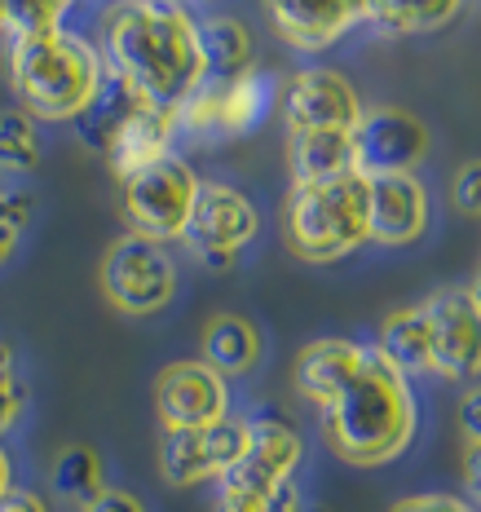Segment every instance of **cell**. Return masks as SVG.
Listing matches in <instances>:
<instances>
[{
	"label": "cell",
	"instance_id": "3957f363",
	"mask_svg": "<svg viewBox=\"0 0 481 512\" xmlns=\"http://www.w3.org/2000/svg\"><path fill=\"white\" fill-rule=\"evenodd\" d=\"M106 58L93 40L80 31L53 27V31H27L9 36V80L31 120H76V115L102 93L106 84Z\"/></svg>",
	"mask_w": 481,
	"mask_h": 512
},
{
	"label": "cell",
	"instance_id": "5bb4252c",
	"mask_svg": "<svg viewBox=\"0 0 481 512\" xmlns=\"http://www.w3.org/2000/svg\"><path fill=\"white\" fill-rule=\"evenodd\" d=\"M362 120V98L340 71L331 67H305L283 84V124L287 133L305 128H349Z\"/></svg>",
	"mask_w": 481,
	"mask_h": 512
},
{
	"label": "cell",
	"instance_id": "8fae6325",
	"mask_svg": "<svg viewBox=\"0 0 481 512\" xmlns=\"http://www.w3.org/2000/svg\"><path fill=\"white\" fill-rule=\"evenodd\" d=\"M433 332V376L451 384L481 380V305L468 287H437L424 301Z\"/></svg>",
	"mask_w": 481,
	"mask_h": 512
},
{
	"label": "cell",
	"instance_id": "277c9868",
	"mask_svg": "<svg viewBox=\"0 0 481 512\" xmlns=\"http://www.w3.org/2000/svg\"><path fill=\"white\" fill-rule=\"evenodd\" d=\"M283 239L301 261L331 265L371 243V177L358 168L327 181H301L283 204Z\"/></svg>",
	"mask_w": 481,
	"mask_h": 512
},
{
	"label": "cell",
	"instance_id": "e575fe53",
	"mask_svg": "<svg viewBox=\"0 0 481 512\" xmlns=\"http://www.w3.org/2000/svg\"><path fill=\"white\" fill-rule=\"evenodd\" d=\"M0 512H53V508H49V499L40 495V490L14 486V490H5V495H0Z\"/></svg>",
	"mask_w": 481,
	"mask_h": 512
},
{
	"label": "cell",
	"instance_id": "7a4b0ae2",
	"mask_svg": "<svg viewBox=\"0 0 481 512\" xmlns=\"http://www.w3.org/2000/svg\"><path fill=\"white\" fill-rule=\"evenodd\" d=\"M318 415H323L327 451L354 468H380L402 460L420 433V407H415L411 380L393 371L376 354V345H371L358 376Z\"/></svg>",
	"mask_w": 481,
	"mask_h": 512
},
{
	"label": "cell",
	"instance_id": "60d3db41",
	"mask_svg": "<svg viewBox=\"0 0 481 512\" xmlns=\"http://www.w3.org/2000/svg\"><path fill=\"white\" fill-rule=\"evenodd\" d=\"M0 31H5V0H0Z\"/></svg>",
	"mask_w": 481,
	"mask_h": 512
},
{
	"label": "cell",
	"instance_id": "603a6c76",
	"mask_svg": "<svg viewBox=\"0 0 481 512\" xmlns=\"http://www.w3.org/2000/svg\"><path fill=\"white\" fill-rule=\"evenodd\" d=\"M142 106V98H137L133 89H128L124 80H115V76H106L102 84V93L93 98L84 111L76 115V137H80V146H89V151H98L106 155L115 146V137H120V128L128 124V115Z\"/></svg>",
	"mask_w": 481,
	"mask_h": 512
},
{
	"label": "cell",
	"instance_id": "7402d4cb",
	"mask_svg": "<svg viewBox=\"0 0 481 512\" xmlns=\"http://www.w3.org/2000/svg\"><path fill=\"white\" fill-rule=\"evenodd\" d=\"M199 49H203V80H239L256 71V49L252 31L230 14L199 18Z\"/></svg>",
	"mask_w": 481,
	"mask_h": 512
},
{
	"label": "cell",
	"instance_id": "8d00e7d4",
	"mask_svg": "<svg viewBox=\"0 0 481 512\" xmlns=\"http://www.w3.org/2000/svg\"><path fill=\"white\" fill-rule=\"evenodd\" d=\"M5 490H14V460H9V451L0 446V495Z\"/></svg>",
	"mask_w": 481,
	"mask_h": 512
},
{
	"label": "cell",
	"instance_id": "83f0119b",
	"mask_svg": "<svg viewBox=\"0 0 481 512\" xmlns=\"http://www.w3.org/2000/svg\"><path fill=\"white\" fill-rule=\"evenodd\" d=\"M31 212H36V199H31L27 190H0V265L14 256Z\"/></svg>",
	"mask_w": 481,
	"mask_h": 512
},
{
	"label": "cell",
	"instance_id": "d590c367",
	"mask_svg": "<svg viewBox=\"0 0 481 512\" xmlns=\"http://www.w3.org/2000/svg\"><path fill=\"white\" fill-rule=\"evenodd\" d=\"M265 512H305V495H301V486L296 482H287V486H279L270 495V508Z\"/></svg>",
	"mask_w": 481,
	"mask_h": 512
},
{
	"label": "cell",
	"instance_id": "cb8c5ba5",
	"mask_svg": "<svg viewBox=\"0 0 481 512\" xmlns=\"http://www.w3.org/2000/svg\"><path fill=\"white\" fill-rule=\"evenodd\" d=\"M464 0H371L367 23L384 36H429L455 23Z\"/></svg>",
	"mask_w": 481,
	"mask_h": 512
},
{
	"label": "cell",
	"instance_id": "ba28073f",
	"mask_svg": "<svg viewBox=\"0 0 481 512\" xmlns=\"http://www.w3.org/2000/svg\"><path fill=\"white\" fill-rule=\"evenodd\" d=\"M102 296L120 314H159L177 296V265L159 243L151 239H115L102 256Z\"/></svg>",
	"mask_w": 481,
	"mask_h": 512
},
{
	"label": "cell",
	"instance_id": "52a82bcc",
	"mask_svg": "<svg viewBox=\"0 0 481 512\" xmlns=\"http://www.w3.org/2000/svg\"><path fill=\"white\" fill-rule=\"evenodd\" d=\"M305 460V437L292 420L274 411H261L248 420L243 455L217 482V495L230 499H270L279 486L296 482V468Z\"/></svg>",
	"mask_w": 481,
	"mask_h": 512
},
{
	"label": "cell",
	"instance_id": "30bf717a",
	"mask_svg": "<svg viewBox=\"0 0 481 512\" xmlns=\"http://www.w3.org/2000/svg\"><path fill=\"white\" fill-rule=\"evenodd\" d=\"M230 407H234L230 380L203 358L168 362L155 376V415L164 424V433L212 429V424L230 420Z\"/></svg>",
	"mask_w": 481,
	"mask_h": 512
},
{
	"label": "cell",
	"instance_id": "1f68e13d",
	"mask_svg": "<svg viewBox=\"0 0 481 512\" xmlns=\"http://www.w3.org/2000/svg\"><path fill=\"white\" fill-rule=\"evenodd\" d=\"M455 420H459V433L464 442H481V380L468 384L455 402Z\"/></svg>",
	"mask_w": 481,
	"mask_h": 512
},
{
	"label": "cell",
	"instance_id": "44dd1931",
	"mask_svg": "<svg viewBox=\"0 0 481 512\" xmlns=\"http://www.w3.org/2000/svg\"><path fill=\"white\" fill-rule=\"evenodd\" d=\"M265 358V336L248 314H217L203 327V362L217 367L226 380L248 376Z\"/></svg>",
	"mask_w": 481,
	"mask_h": 512
},
{
	"label": "cell",
	"instance_id": "4dcf8cb0",
	"mask_svg": "<svg viewBox=\"0 0 481 512\" xmlns=\"http://www.w3.org/2000/svg\"><path fill=\"white\" fill-rule=\"evenodd\" d=\"M451 199L459 212H468V217H481V159L459 168L455 186H451Z\"/></svg>",
	"mask_w": 481,
	"mask_h": 512
},
{
	"label": "cell",
	"instance_id": "4fadbf2b",
	"mask_svg": "<svg viewBox=\"0 0 481 512\" xmlns=\"http://www.w3.org/2000/svg\"><path fill=\"white\" fill-rule=\"evenodd\" d=\"M243 437L248 420L230 415V420L212 424V429H186V433H164L159 442V477L168 486H217L243 455Z\"/></svg>",
	"mask_w": 481,
	"mask_h": 512
},
{
	"label": "cell",
	"instance_id": "ffe728a7",
	"mask_svg": "<svg viewBox=\"0 0 481 512\" xmlns=\"http://www.w3.org/2000/svg\"><path fill=\"white\" fill-rule=\"evenodd\" d=\"M287 168H292V186L349 173V168H354V133H349V128H305V133H287Z\"/></svg>",
	"mask_w": 481,
	"mask_h": 512
},
{
	"label": "cell",
	"instance_id": "7c38bea8",
	"mask_svg": "<svg viewBox=\"0 0 481 512\" xmlns=\"http://www.w3.org/2000/svg\"><path fill=\"white\" fill-rule=\"evenodd\" d=\"M429 155V124L402 106H371L354 124V168L362 177L415 173Z\"/></svg>",
	"mask_w": 481,
	"mask_h": 512
},
{
	"label": "cell",
	"instance_id": "74e56055",
	"mask_svg": "<svg viewBox=\"0 0 481 512\" xmlns=\"http://www.w3.org/2000/svg\"><path fill=\"white\" fill-rule=\"evenodd\" d=\"M0 371H14V345L0 336Z\"/></svg>",
	"mask_w": 481,
	"mask_h": 512
},
{
	"label": "cell",
	"instance_id": "9c48e42d",
	"mask_svg": "<svg viewBox=\"0 0 481 512\" xmlns=\"http://www.w3.org/2000/svg\"><path fill=\"white\" fill-rule=\"evenodd\" d=\"M274 111V80L265 71H248L239 80H203L190 102L177 111L181 133H199L208 142L243 137Z\"/></svg>",
	"mask_w": 481,
	"mask_h": 512
},
{
	"label": "cell",
	"instance_id": "f1b7e54d",
	"mask_svg": "<svg viewBox=\"0 0 481 512\" xmlns=\"http://www.w3.org/2000/svg\"><path fill=\"white\" fill-rule=\"evenodd\" d=\"M389 512H477V508L464 495H455V490H424V495L398 499Z\"/></svg>",
	"mask_w": 481,
	"mask_h": 512
},
{
	"label": "cell",
	"instance_id": "6da1fadb",
	"mask_svg": "<svg viewBox=\"0 0 481 512\" xmlns=\"http://www.w3.org/2000/svg\"><path fill=\"white\" fill-rule=\"evenodd\" d=\"M106 71L124 80L142 102L181 111L203 84L199 18L177 0H115L102 27Z\"/></svg>",
	"mask_w": 481,
	"mask_h": 512
},
{
	"label": "cell",
	"instance_id": "f35d334b",
	"mask_svg": "<svg viewBox=\"0 0 481 512\" xmlns=\"http://www.w3.org/2000/svg\"><path fill=\"white\" fill-rule=\"evenodd\" d=\"M468 296L481 305V265H477V274H473V283H468Z\"/></svg>",
	"mask_w": 481,
	"mask_h": 512
},
{
	"label": "cell",
	"instance_id": "8992f818",
	"mask_svg": "<svg viewBox=\"0 0 481 512\" xmlns=\"http://www.w3.org/2000/svg\"><path fill=\"white\" fill-rule=\"evenodd\" d=\"M256 234H261V212H256L252 199L230 181H203L181 243L199 265L226 274L234 270V261H239Z\"/></svg>",
	"mask_w": 481,
	"mask_h": 512
},
{
	"label": "cell",
	"instance_id": "e0dca14e",
	"mask_svg": "<svg viewBox=\"0 0 481 512\" xmlns=\"http://www.w3.org/2000/svg\"><path fill=\"white\" fill-rule=\"evenodd\" d=\"M371 345H358V340H345V336H327V340H314L305 345L292 362V384L296 393L309 402L314 411H323L340 389L362 371Z\"/></svg>",
	"mask_w": 481,
	"mask_h": 512
},
{
	"label": "cell",
	"instance_id": "2e32d148",
	"mask_svg": "<svg viewBox=\"0 0 481 512\" xmlns=\"http://www.w3.org/2000/svg\"><path fill=\"white\" fill-rule=\"evenodd\" d=\"M429 186L415 173L371 177V243L384 248H406L429 234Z\"/></svg>",
	"mask_w": 481,
	"mask_h": 512
},
{
	"label": "cell",
	"instance_id": "d6986e66",
	"mask_svg": "<svg viewBox=\"0 0 481 512\" xmlns=\"http://www.w3.org/2000/svg\"><path fill=\"white\" fill-rule=\"evenodd\" d=\"M376 354L389 362L393 371H402L406 380L433 376V332H429L424 305L393 309V314L384 318L380 336H376Z\"/></svg>",
	"mask_w": 481,
	"mask_h": 512
},
{
	"label": "cell",
	"instance_id": "5b68a950",
	"mask_svg": "<svg viewBox=\"0 0 481 512\" xmlns=\"http://www.w3.org/2000/svg\"><path fill=\"white\" fill-rule=\"evenodd\" d=\"M203 181L195 177V168L181 155H168L159 164L142 168V173L120 181V212L128 221V230L137 239H181L190 226V212H195Z\"/></svg>",
	"mask_w": 481,
	"mask_h": 512
},
{
	"label": "cell",
	"instance_id": "9a60e30c",
	"mask_svg": "<svg viewBox=\"0 0 481 512\" xmlns=\"http://www.w3.org/2000/svg\"><path fill=\"white\" fill-rule=\"evenodd\" d=\"M371 0H265L274 36L296 53H323L358 23H367Z\"/></svg>",
	"mask_w": 481,
	"mask_h": 512
},
{
	"label": "cell",
	"instance_id": "ab89813d",
	"mask_svg": "<svg viewBox=\"0 0 481 512\" xmlns=\"http://www.w3.org/2000/svg\"><path fill=\"white\" fill-rule=\"evenodd\" d=\"M305 512H336L331 504H305Z\"/></svg>",
	"mask_w": 481,
	"mask_h": 512
},
{
	"label": "cell",
	"instance_id": "f546056e",
	"mask_svg": "<svg viewBox=\"0 0 481 512\" xmlns=\"http://www.w3.org/2000/svg\"><path fill=\"white\" fill-rule=\"evenodd\" d=\"M27 402H31V393H27V384L14 376V371H0V437H5L9 429H14L18 420H23V411H27Z\"/></svg>",
	"mask_w": 481,
	"mask_h": 512
},
{
	"label": "cell",
	"instance_id": "ac0fdd59",
	"mask_svg": "<svg viewBox=\"0 0 481 512\" xmlns=\"http://www.w3.org/2000/svg\"><path fill=\"white\" fill-rule=\"evenodd\" d=\"M181 133V120L177 111H164V106H151L142 102L133 115H128V124L120 128V137H115V146L106 151V159H111L115 177H133L142 173V168L159 164V159L173 155V142Z\"/></svg>",
	"mask_w": 481,
	"mask_h": 512
},
{
	"label": "cell",
	"instance_id": "d6a6232c",
	"mask_svg": "<svg viewBox=\"0 0 481 512\" xmlns=\"http://www.w3.org/2000/svg\"><path fill=\"white\" fill-rule=\"evenodd\" d=\"M459 482H464V499L481 512V442H468L459 455Z\"/></svg>",
	"mask_w": 481,
	"mask_h": 512
},
{
	"label": "cell",
	"instance_id": "836d02e7",
	"mask_svg": "<svg viewBox=\"0 0 481 512\" xmlns=\"http://www.w3.org/2000/svg\"><path fill=\"white\" fill-rule=\"evenodd\" d=\"M80 512H146L142 495H133V490H120V486H106L93 504H84Z\"/></svg>",
	"mask_w": 481,
	"mask_h": 512
},
{
	"label": "cell",
	"instance_id": "4316f807",
	"mask_svg": "<svg viewBox=\"0 0 481 512\" xmlns=\"http://www.w3.org/2000/svg\"><path fill=\"white\" fill-rule=\"evenodd\" d=\"M71 5H76V0H5V31L9 36L53 31V27H62Z\"/></svg>",
	"mask_w": 481,
	"mask_h": 512
},
{
	"label": "cell",
	"instance_id": "484cf974",
	"mask_svg": "<svg viewBox=\"0 0 481 512\" xmlns=\"http://www.w3.org/2000/svg\"><path fill=\"white\" fill-rule=\"evenodd\" d=\"M40 164L36 120L27 111H0V168L5 173H31Z\"/></svg>",
	"mask_w": 481,
	"mask_h": 512
},
{
	"label": "cell",
	"instance_id": "d4e9b609",
	"mask_svg": "<svg viewBox=\"0 0 481 512\" xmlns=\"http://www.w3.org/2000/svg\"><path fill=\"white\" fill-rule=\"evenodd\" d=\"M49 486L58 499H67V504H93V499L106 490V464L102 455L93 451V446H67V451H58V460L49 468Z\"/></svg>",
	"mask_w": 481,
	"mask_h": 512
}]
</instances>
